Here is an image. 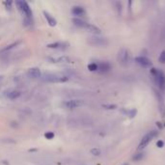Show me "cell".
<instances>
[{
  "instance_id": "cell-1",
  "label": "cell",
  "mask_w": 165,
  "mask_h": 165,
  "mask_svg": "<svg viewBox=\"0 0 165 165\" xmlns=\"http://www.w3.org/2000/svg\"><path fill=\"white\" fill-rule=\"evenodd\" d=\"M43 79L46 82H51V83H62V82L68 81L69 77L66 75H57V73H46Z\"/></svg>"
},
{
  "instance_id": "cell-2",
  "label": "cell",
  "mask_w": 165,
  "mask_h": 165,
  "mask_svg": "<svg viewBox=\"0 0 165 165\" xmlns=\"http://www.w3.org/2000/svg\"><path fill=\"white\" fill-rule=\"evenodd\" d=\"M153 75L155 77V80L156 84L161 90L165 89V73L159 69H153Z\"/></svg>"
},
{
  "instance_id": "cell-3",
  "label": "cell",
  "mask_w": 165,
  "mask_h": 165,
  "mask_svg": "<svg viewBox=\"0 0 165 165\" xmlns=\"http://www.w3.org/2000/svg\"><path fill=\"white\" fill-rule=\"evenodd\" d=\"M158 134V131L156 130H152V131H149L146 135L142 138V140L140 142V144H139V147H138V150H142L144 149V148L149 144V143L153 140V139L155 137V135Z\"/></svg>"
},
{
  "instance_id": "cell-4",
  "label": "cell",
  "mask_w": 165,
  "mask_h": 165,
  "mask_svg": "<svg viewBox=\"0 0 165 165\" xmlns=\"http://www.w3.org/2000/svg\"><path fill=\"white\" fill-rule=\"evenodd\" d=\"M84 104V102L82 99H71V101H66L62 103V105L67 108V109H75V108L80 107Z\"/></svg>"
},
{
  "instance_id": "cell-5",
  "label": "cell",
  "mask_w": 165,
  "mask_h": 165,
  "mask_svg": "<svg viewBox=\"0 0 165 165\" xmlns=\"http://www.w3.org/2000/svg\"><path fill=\"white\" fill-rule=\"evenodd\" d=\"M16 5L19 7V9L23 13V14L27 16V17H30L32 16V11L31 9H30L29 5L26 2L24 1H17L16 2Z\"/></svg>"
},
{
  "instance_id": "cell-6",
  "label": "cell",
  "mask_w": 165,
  "mask_h": 165,
  "mask_svg": "<svg viewBox=\"0 0 165 165\" xmlns=\"http://www.w3.org/2000/svg\"><path fill=\"white\" fill-rule=\"evenodd\" d=\"M89 43L95 46H104L107 45V41L106 39L104 38H101V37H92L89 38Z\"/></svg>"
},
{
  "instance_id": "cell-7",
  "label": "cell",
  "mask_w": 165,
  "mask_h": 165,
  "mask_svg": "<svg viewBox=\"0 0 165 165\" xmlns=\"http://www.w3.org/2000/svg\"><path fill=\"white\" fill-rule=\"evenodd\" d=\"M135 62L140 65V66L144 67V68H149V67L152 66L151 60L148 59L147 57H144V56H139V57H136Z\"/></svg>"
},
{
  "instance_id": "cell-8",
  "label": "cell",
  "mask_w": 165,
  "mask_h": 165,
  "mask_svg": "<svg viewBox=\"0 0 165 165\" xmlns=\"http://www.w3.org/2000/svg\"><path fill=\"white\" fill-rule=\"evenodd\" d=\"M28 75H29V77L34 78V79H35V78L41 77L42 73H41L40 69H38V68H31V69H28Z\"/></svg>"
},
{
  "instance_id": "cell-9",
  "label": "cell",
  "mask_w": 165,
  "mask_h": 165,
  "mask_svg": "<svg viewBox=\"0 0 165 165\" xmlns=\"http://www.w3.org/2000/svg\"><path fill=\"white\" fill-rule=\"evenodd\" d=\"M128 60V52L125 49H122L119 52V61L122 64H125Z\"/></svg>"
},
{
  "instance_id": "cell-10",
  "label": "cell",
  "mask_w": 165,
  "mask_h": 165,
  "mask_svg": "<svg viewBox=\"0 0 165 165\" xmlns=\"http://www.w3.org/2000/svg\"><path fill=\"white\" fill-rule=\"evenodd\" d=\"M72 22L75 23V25H76L77 27H80V28H88V26L90 23L88 22H86V21L84 20H82L80 19H72Z\"/></svg>"
},
{
  "instance_id": "cell-11",
  "label": "cell",
  "mask_w": 165,
  "mask_h": 165,
  "mask_svg": "<svg viewBox=\"0 0 165 165\" xmlns=\"http://www.w3.org/2000/svg\"><path fill=\"white\" fill-rule=\"evenodd\" d=\"M19 96H20V92H19V91H16V90L9 91V92L6 93V97L9 99H16L17 98H19Z\"/></svg>"
},
{
  "instance_id": "cell-12",
  "label": "cell",
  "mask_w": 165,
  "mask_h": 165,
  "mask_svg": "<svg viewBox=\"0 0 165 165\" xmlns=\"http://www.w3.org/2000/svg\"><path fill=\"white\" fill-rule=\"evenodd\" d=\"M72 14L75 16H83L85 14V10L82 7L80 6H75L72 8Z\"/></svg>"
},
{
  "instance_id": "cell-13",
  "label": "cell",
  "mask_w": 165,
  "mask_h": 165,
  "mask_svg": "<svg viewBox=\"0 0 165 165\" xmlns=\"http://www.w3.org/2000/svg\"><path fill=\"white\" fill-rule=\"evenodd\" d=\"M68 46V43H61V42H58V43H49L47 47H49V49H65Z\"/></svg>"
},
{
  "instance_id": "cell-14",
  "label": "cell",
  "mask_w": 165,
  "mask_h": 165,
  "mask_svg": "<svg viewBox=\"0 0 165 165\" xmlns=\"http://www.w3.org/2000/svg\"><path fill=\"white\" fill-rule=\"evenodd\" d=\"M110 69H111L110 64L107 63V62H102V63H101L99 65V71H102V72H108Z\"/></svg>"
},
{
  "instance_id": "cell-15",
  "label": "cell",
  "mask_w": 165,
  "mask_h": 165,
  "mask_svg": "<svg viewBox=\"0 0 165 165\" xmlns=\"http://www.w3.org/2000/svg\"><path fill=\"white\" fill-rule=\"evenodd\" d=\"M43 15H45L46 19V20H47V22H49V24L50 26H55V25H56V20L49 14V13L43 12Z\"/></svg>"
},
{
  "instance_id": "cell-16",
  "label": "cell",
  "mask_w": 165,
  "mask_h": 165,
  "mask_svg": "<svg viewBox=\"0 0 165 165\" xmlns=\"http://www.w3.org/2000/svg\"><path fill=\"white\" fill-rule=\"evenodd\" d=\"M54 63H66V62H69V59L66 56H63V57H59L57 59H53L52 60Z\"/></svg>"
},
{
  "instance_id": "cell-17",
  "label": "cell",
  "mask_w": 165,
  "mask_h": 165,
  "mask_svg": "<svg viewBox=\"0 0 165 165\" xmlns=\"http://www.w3.org/2000/svg\"><path fill=\"white\" fill-rule=\"evenodd\" d=\"M89 30L90 32H93V33H96V34H99V32H101V30H99L97 26H95V25H92V24H89L88 26V28H87Z\"/></svg>"
},
{
  "instance_id": "cell-18",
  "label": "cell",
  "mask_w": 165,
  "mask_h": 165,
  "mask_svg": "<svg viewBox=\"0 0 165 165\" xmlns=\"http://www.w3.org/2000/svg\"><path fill=\"white\" fill-rule=\"evenodd\" d=\"M88 69H89V71H91V72L98 71V69H99V65H97L96 63H91V64L88 65Z\"/></svg>"
},
{
  "instance_id": "cell-19",
  "label": "cell",
  "mask_w": 165,
  "mask_h": 165,
  "mask_svg": "<svg viewBox=\"0 0 165 165\" xmlns=\"http://www.w3.org/2000/svg\"><path fill=\"white\" fill-rule=\"evenodd\" d=\"M91 154L93 155H101V150L99 148H94V149L91 150Z\"/></svg>"
},
{
  "instance_id": "cell-20",
  "label": "cell",
  "mask_w": 165,
  "mask_h": 165,
  "mask_svg": "<svg viewBox=\"0 0 165 165\" xmlns=\"http://www.w3.org/2000/svg\"><path fill=\"white\" fill-rule=\"evenodd\" d=\"M159 62L161 64H165V50H163L161 53H160V56H159Z\"/></svg>"
},
{
  "instance_id": "cell-21",
  "label": "cell",
  "mask_w": 165,
  "mask_h": 165,
  "mask_svg": "<svg viewBox=\"0 0 165 165\" xmlns=\"http://www.w3.org/2000/svg\"><path fill=\"white\" fill-rule=\"evenodd\" d=\"M45 136H46V139H52V138L54 137V133L51 132V131H49V132H46V133L45 134Z\"/></svg>"
},
{
  "instance_id": "cell-22",
  "label": "cell",
  "mask_w": 165,
  "mask_h": 165,
  "mask_svg": "<svg viewBox=\"0 0 165 165\" xmlns=\"http://www.w3.org/2000/svg\"><path fill=\"white\" fill-rule=\"evenodd\" d=\"M19 43H20V42H17V43H13V45L9 46L8 47H6V49H4V50H8V49H13V47H14V46H16L17 45H19Z\"/></svg>"
},
{
  "instance_id": "cell-23",
  "label": "cell",
  "mask_w": 165,
  "mask_h": 165,
  "mask_svg": "<svg viewBox=\"0 0 165 165\" xmlns=\"http://www.w3.org/2000/svg\"><path fill=\"white\" fill-rule=\"evenodd\" d=\"M163 145H164V143H163L162 141H158V146L159 148H162Z\"/></svg>"
}]
</instances>
